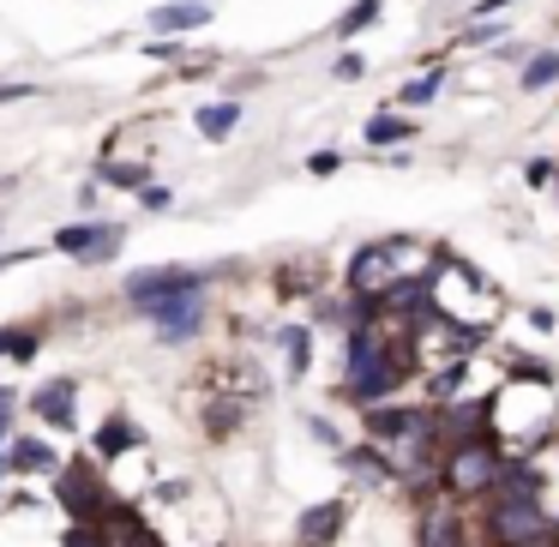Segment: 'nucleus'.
Returning <instances> with one entry per match:
<instances>
[{
  "instance_id": "nucleus-1",
  "label": "nucleus",
  "mask_w": 559,
  "mask_h": 547,
  "mask_svg": "<svg viewBox=\"0 0 559 547\" xmlns=\"http://www.w3.org/2000/svg\"><path fill=\"white\" fill-rule=\"evenodd\" d=\"M499 469H506V451L493 445L481 421L463 427L457 439H445V457H439V494H451L457 506H481L493 494Z\"/></svg>"
},
{
  "instance_id": "nucleus-2",
  "label": "nucleus",
  "mask_w": 559,
  "mask_h": 547,
  "mask_svg": "<svg viewBox=\"0 0 559 547\" xmlns=\"http://www.w3.org/2000/svg\"><path fill=\"white\" fill-rule=\"evenodd\" d=\"M217 277H223L217 265H145V271H127L121 295H127V307H133V313H151V307L169 301V295H181V289H211Z\"/></svg>"
},
{
  "instance_id": "nucleus-3",
  "label": "nucleus",
  "mask_w": 559,
  "mask_h": 547,
  "mask_svg": "<svg viewBox=\"0 0 559 547\" xmlns=\"http://www.w3.org/2000/svg\"><path fill=\"white\" fill-rule=\"evenodd\" d=\"M415 547H481L475 542V518L469 506H457L451 494H421V511H415Z\"/></svg>"
},
{
  "instance_id": "nucleus-4",
  "label": "nucleus",
  "mask_w": 559,
  "mask_h": 547,
  "mask_svg": "<svg viewBox=\"0 0 559 547\" xmlns=\"http://www.w3.org/2000/svg\"><path fill=\"white\" fill-rule=\"evenodd\" d=\"M403 247H409L403 235H397V241H367V247H355L349 265H343V289H349V295H379L391 277H403V271H397V265H403Z\"/></svg>"
},
{
  "instance_id": "nucleus-5",
  "label": "nucleus",
  "mask_w": 559,
  "mask_h": 547,
  "mask_svg": "<svg viewBox=\"0 0 559 547\" xmlns=\"http://www.w3.org/2000/svg\"><path fill=\"white\" fill-rule=\"evenodd\" d=\"M205 319H211V289H181V295H169V301H157L151 307V331H157V343H193L199 331H205Z\"/></svg>"
},
{
  "instance_id": "nucleus-6",
  "label": "nucleus",
  "mask_w": 559,
  "mask_h": 547,
  "mask_svg": "<svg viewBox=\"0 0 559 547\" xmlns=\"http://www.w3.org/2000/svg\"><path fill=\"white\" fill-rule=\"evenodd\" d=\"M49 481H55V499L67 506V518H73V523H97L103 511H109V494L97 487L91 463H61Z\"/></svg>"
},
{
  "instance_id": "nucleus-7",
  "label": "nucleus",
  "mask_w": 559,
  "mask_h": 547,
  "mask_svg": "<svg viewBox=\"0 0 559 547\" xmlns=\"http://www.w3.org/2000/svg\"><path fill=\"white\" fill-rule=\"evenodd\" d=\"M211 19H217L211 0H163V7L145 13V37H193V31H205Z\"/></svg>"
},
{
  "instance_id": "nucleus-8",
  "label": "nucleus",
  "mask_w": 559,
  "mask_h": 547,
  "mask_svg": "<svg viewBox=\"0 0 559 547\" xmlns=\"http://www.w3.org/2000/svg\"><path fill=\"white\" fill-rule=\"evenodd\" d=\"M31 415L43 427H55V433H73L79 427V379H43L31 391Z\"/></svg>"
},
{
  "instance_id": "nucleus-9",
  "label": "nucleus",
  "mask_w": 559,
  "mask_h": 547,
  "mask_svg": "<svg viewBox=\"0 0 559 547\" xmlns=\"http://www.w3.org/2000/svg\"><path fill=\"white\" fill-rule=\"evenodd\" d=\"M133 451H145V433H139V421L133 415H103L97 421V433H91V457L109 469V463H121V457H133Z\"/></svg>"
},
{
  "instance_id": "nucleus-10",
  "label": "nucleus",
  "mask_w": 559,
  "mask_h": 547,
  "mask_svg": "<svg viewBox=\"0 0 559 547\" xmlns=\"http://www.w3.org/2000/svg\"><path fill=\"white\" fill-rule=\"evenodd\" d=\"M343 530H349V499H319L295 518V542L301 547H331Z\"/></svg>"
},
{
  "instance_id": "nucleus-11",
  "label": "nucleus",
  "mask_w": 559,
  "mask_h": 547,
  "mask_svg": "<svg viewBox=\"0 0 559 547\" xmlns=\"http://www.w3.org/2000/svg\"><path fill=\"white\" fill-rule=\"evenodd\" d=\"M55 469H61L55 439H43V433H13L7 439V475H55Z\"/></svg>"
},
{
  "instance_id": "nucleus-12",
  "label": "nucleus",
  "mask_w": 559,
  "mask_h": 547,
  "mask_svg": "<svg viewBox=\"0 0 559 547\" xmlns=\"http://www.w3.org/2000/svg\"><path fill=\"white\" fill-rule=\"evenodd\" d=\"M241 115H247V103H235V97H217V103H199L193 109V127H199V139H211V145H223V139L241 127Z\"/></svg>"
},
{
  "instance_id": "nucleus-13",
  "label": "nucleus",
  "mask_w": 559,
  "mask_h": 547,
  "mask_svg": "<svg viewBox=\"0 0 559 547\" xmlns=\"http://www.w3.org/2000/svg\"><path fill=\"white\" fill-rule=\"evenodd\" d=\"M277 349H283V373L301 385L307 367H313V325H283L277 331Z\"/></svg>"
},
{
  "instance_id": "nucleus-14",
  "label": "nucleus",
  "mask_w": 559,
  "mask_h": 547,
  "mask_svg": "<svg viewBox=\"0 0 559 547\" xmlns=\"http://www.w3.org/2000/svg\"><path fill=\"white\" fill-rule=\"evenodd\" d=\"M97 175L103 187H121V193H139V187L151 181V163L145 157H97Z\"/></svg>"
},
{
  "instance_id": "nucleus-15",
  "label": "nucleus",
  "mask_w": 559,
  "mask_h": 547,
  "mask_svg": "<svg viewBox=\"0 0 559 547\" xmlns=\"http://www.w3.org/2000/svg\"><path fill=\"white\" fill-rule=\"evenodd\" d=\"M361 139H367V145H373V151H391V145H409V139H415V121H409V115H391V109H379L373 121L361 127Z\"/></svg>"
},
{
  "instance_id": "nucleus-16",
  "label": "nucleus",
  "mask_w": 559,
  "mask_h": 547,
  "mask_svg": "<svg viewBox=\"0 0 559 547\" xmlns=\"http://www.w3.org/2000/svg\"><path fill=\"white\" fill-rule=\"evenodd\" d=\"M127 241V223L121 217H97V235H91V247L79 253V265H109L115 253H121Z\"/></svg>"
},
{
  "instance_id": "nucleus-17",
  "label": "nucleus",
  "mask_w": 559,
  "mask_h": 547,
  "mask_svg": "<svg viewBox=\"0 0 559 547\" xmlns=\"http://www.w3.org/2000/svg\"><path fill=\"white\" fill-rule=\"evenodd\" d=\"M379 13H385V0H355L349 13H343L337 25H331V37H337V43L361 37V31H373V25H379Z\"/></svg>"
},
{
  "instance_id": "nucleus-18",
  "label": "nucleus",
  "mask_w": 559,
  "mask_h": 547,
  "mask_svg": "<svg viewBox=\"0 0 559 547\" xmlns=\"http://www.w3.org/2000/svg\"><path fill=\"white\" fill-rule=\"evenodd\" d=\"M518 85L530 91H547V85H559V49H547V55H530V61H523V73H518Z\"/></svg>"
},
{
  "instance_id": "nucleus-19",
  "label": "nucleus",
  "mask_w": 559,
  "mask_h": 547,
  "mask_svg": "<svg viewBox=\"0 0 559 547\" xmlns=\"http://www.w3.org/2000/svg\"><path fill=\"white\" fill-rule=\"evenodd\" d=\"M439 91H445V67H427V73H421V79H409V85H403L391 103H403V109H421V103H433Z\"/></svg>"
},
{
  "instance_id": "nucleus-20",
  "label": "nucleus",
  "mask_w": 559,
  "mask_h": 547,
  "mask_svg": "<svg viewBox=\"0 0 559 547\" xmlns=\"http://www.w3.org/2000/svg\"><path fill=\"white\" fill-rule=\"evenodd\" d=\"M91 235H97V217H85V223H61V229H55V253H67V259H79L91 247Z\"/></svg>"
},
{
  "instance_id": "nucleus-21",
  "label": "nucleus",
  "mask_w": 559,
  "mask_h": 547,
  "mask_svg": "<svg viewBox=\"0 0 559 547\" xmlns=\"http://www.w3.org/2000/svg\"><path fill=\"white\" fill-rule=\"evenodd\" d=\"M139 55H145L151 67H169V73H175V67L187 61V43L181 37H145V49H139Z\"/></svg>"
},
{
  "instance_id": "nucleus-22",
  "label": "nucleus",
  "mask_w": 559,
  "mask_h": 547,
  "mask_svg": "<svg viewBox=\"0 0 559 547\" xmlns=\"http://www.w3.org/2000/svg\"><path fill=\"white\" fill-rule=\"evenodd\" d=\"M133 199H139V211H145V217H163V211H175V187H163V181H145Z\"/></svg>"
},
{
  "instance_id": "nucleus-23",
  "label": "nucleus",
  "mask_w": 559,
  "mask_h": 547,
  "mask_svg": "<svg viewBox=\"0 0 559 547\" xmlns=\"http://www.w3.org/2000/svg\"><path fill=\"white\" fill-rule=\"evenodd\" d=\"M331 79H337V85H355V79H367V55L343 49L337 61H331Z\"/></svg>"
},
{
  "instance_id": "nucleus-24",
  "label": "nucleus",
  "mask_w": 559,
  "mask_h": 547,
  "mask_svg": "<svg viewBox=\"0 0 559 547\" xmlns=\"http://www.w3.org/2000/svg\"><path fill=\"white\" fill-rule=\"evenodd\" d=\"M31 97H43V85H31V79H7V85H0V109H7V103H31Z\"/></svg>"
},
{
  "instance_id": "nucleus-25",
  "label": "nucleus",
  "mask_w": 559,
  "mask_h": 547,
  "mask_svg": "<svg viewBox=\"0 0 559 547\" xmlns=\"http://www.w3.org/2000/svg\"><path fill=\"white\" fill-rule=\"evenodd\" d=\"M307 433H313V439H319V445H331V451H343V433H337V427H331V421H325V415H307Z\"/></svg>"
},
{
  "instance_id": "nucleus-26",
  "label": "nucleus",
  "mask_w": 559,
  "mask_h": 547,
  "mask_svg": "<svg viewBox=\"0 0 559 547\" xmlns=\"http://www.w3.org/2000/svg\"><path fill=\"white\" fill-rule=\"evenodd\" d=\"M337 169H343V151H313V157H307V175H319V181L337 175Z\"/></svg>"
},
{
  "instance_id": "nucleus-27",
  "label": "nucleus",
  "mask_w": 559,
  "mask_h": 547,
  "mask_svg": "<svg viewBox=\"0 0 559 547\" xmlns=\"http://www.w3.org/2000/svg\"><path fill=\"white\" fill-rule=\"evenodd\" d=\"M73 205L85 211V217H97V205H103V181H97V175H91V181L79 187V199H73Z\"/></svg>"
},
{
  "instance_id": "nucleus-28",
  "label": "nucleus",
  "mask_w": 559,
  "mask_h": 547,
  "mask_svg": "<svg viewBox=\"0 0 559 547\" xmlns=\"http://www.w3.org/2000/svg\"><path fill=\"white\" fill-rule=\"evenodd\" d=\"M523 175H530V187H547V181H554V175H559V163H554V157H535V163H530V169H523Z\"/></svg>"
},
{
  "instance_id": "nucleus-29",
  "label": "nucleus",
  "mask_w": 559,
  "mask_h": 547,
  "mask_svg": "<svg viewBox=\"0 0 559 547\" xmlns=\"http://www.w3.org/2000/svg\"><path fill=\"white\" fill-rule=\"evenodd\" d=\"M31 259H43V247H13V253H0V271H13V265H31Z\"/></svg>"
},
{
  "instance_id": "nucleus-30",
  "label": "nucleus",
  "mask_w": 559,
  "mask_h": 547,
  "mask_svg": "<svg viewBox=\"0 0 559 547\" xmlns=\"http://www.w3.org/2000/svg\"><path fill=\"white\" fill-rule=\"evenodd\" d=\"M463 43H499V25H493V19H481V25L463 31Z\"/></svg>"
},
{
  "instance_id": "nucleus-31",
  "label": "nucleus",
  "mask_w": 559,
  "mask_h": 547,
  "mask_svg": "<svg viewBox=\"0 0 559 547\" xmlns=\"http://www.w3.org/2000/svg\"><path fill=\"white\" fill-rule=\"evenodd\" d=\"M511 7H518V0H481V7H469L475 19H499V13H511Z\"/></svg>"
},
{
  "instance_id": "nucleus-32",
  "label": "nucleus",
  "mask_w": 559,
  "mask_h": 547,
  "mask_svg": "<svg viewBox=\"0 0 559 547\" xmlns=\"http://www.w3.org/2000/svg\"><path fill=\"white\" fill-rule=\"evenodd\" d=\"M13 343H19V325H0V361L13 355Z\"/></svg>"
},
{
  "instance_id": "nucleus-33",
  "label": "nucleus",
  "mask_w": 559,
  "mask_h": 547,
  "mask_svg": "<svg viewBox=\"0 0 559 547\" xmlns=\"http://www.w3.org/2000/svg\"><path fill=\"white\" fill-rule=\"evenodd\" d=\"M7 409H19V391L13 385H0V415H7Z\"/></svg>"
},
{
  "instance_id": "nucleus-34",
  "label": "nucleus",
  "mask_w": 559,
  "mask_h": 547,
  "mask_svg": "<svg viewBox=\"0 0 559 547\" xmlns=\"http://www.w3.org/2000/svg\"><path fill=\"white\" fill-rule=\"evenodd\" d=\"M523 547H559V535H542V542H523Z\"/></svg>"
},
{
  "instance_id": "nucleus-35",
  "label": "nucleus",
  "mask_w": 559,
  "mask_h": 547,
  "mask_svg": "<svg viewBox=\"0 0 559 547\" xmlns=\"http://www.w3.org/2000/svg\"><path fill=\"white\" fill-rule=\"evenodd\" d=\"M554 535H559V511H554Z\"/></svg>"
}]
</instances>
